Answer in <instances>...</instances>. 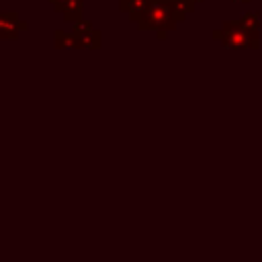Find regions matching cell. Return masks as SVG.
<instances>
[{
  "label": "cell",
  "instance_id": "cell-1",
  "mask_svg": "<svg viewBox=\"0 0 262 262\" xmlns=\"http://www.w3.org/2000/svg\"><path fill=\"white\" fill-rule=\"evenodd\" d=\"M227 47H256L258 45V16L248 12L235 23H225L221 31L215 33Z\"/></svg>",
  "mask_w": 262,
  "mask_h": 262
},
{
  "label": "cell",
  "instance_id": "cell-2",
  "mask_svg": "<svg viewBox=\"0 0 262 262\" xmlns=\"http://www.w3.org/2000/svg\"><path fill=\"white\" fill-rule=\"evenodd\" d=\"M131 18L137 20L141 29H158L160 37L164 35L162 29H174V23L180 20L168 0H149L147 6L141 12L131 14Z\"/></svg>",
  "mask_w": 262,
  "mask_h": 262
},
{
  "label": "cell",
  "instance_id": "cell-3",
  "mask_svg": "<svg viewBox=\"0 0 262 262\" xmlns=\"http://www.w3.org/2000/svg\"><path fill=\"white\" fill-rule=\"evenodd\" d=\"M74 35V41H76V47H100V33L92 29L90 23L86 20H78L76 23V31L72 33Z\"/></svg>",
  "mask_w": 262,
  "mask_h": 262
},
{
  "label": "cell",
  "instance_id": "cell-4",
  "mask_svg": "<svg viewBox=\"0 0 262 262\" xmlns=\"http://www.w3.org/2000/svg\"><path fill=\"white\" fill-rule=\"evenodd\" d=\"M18 29H25V23H18L14 12L0 14V39H12L18 35Z\"/></svg>",
  "mask_w": 262,
  "mask_h": 262
},
{
  "label": "cell",
  "instance_id": "cell-5",
  "mask_svg": "<svg viewBox=\"0 0 262 262\" xmlns=\"http://www.w3.org/2000/svg\"><path fill=\"white\" fill-rule=\"evenodd\" d=\"M51 4L55 6V10H63L66 20H82V6L84 0H51Z\"/></svg>",
  "mask_w": 262,
  "mask_h": 262
},
{
  "label": "cell",
  "instance_id": "cell-6",
  "mask_svg": "<svg viewBox=\"0 0 262 262\" xmlns=\"http://www.w3.org/2000/svg\"><path fill=\"white\" fill-rule=\"evenodd\" d=\"M147 2L149 0H119V6H121V10L135 14V12H141L147 6Z\"/></svg>",
  "mask_w": 262,
  "mask_h": 262
},
{
  "label": "cell",
  "instance_id": "cell-7",
  "mask_svg": "<svg viewBox=\"0 0 262 262\" xmlns=\"http://www.w3.org/2000/svg\"><path fill=\"white\" fill-rule=\"evenodd\" d=\"M233 2H250V0H233Z\"/></svg>",
  "mask_w": 262,
  "mask_h": 262
},
{
  "label": "cell",
  "instance_id": "cell-8",
  "mask_svg": "<svg viewBox=\"0 0 262 262\" xmlns=\"http://www.w3.org/2000/svg\"><path fill=\"white\" fill-rule=\"evenodd\" d=\"M194 2H199V0H194Z\"/></svg>",
  "mask_w": 262,
  "mask_h": 262
}]
</instances>
